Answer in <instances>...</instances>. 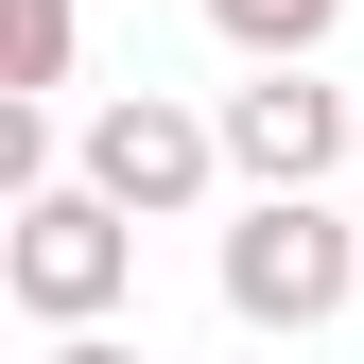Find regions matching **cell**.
<instances>
[{
    "label": "cell",
    "instance_id": "obj_1",
    "mask_svg": "<svg viewBox=\"0 0 364 364\" xmlns=\"http://www.w3.org/2000/svg\"><path fill=\"white\" fill-rule=\"evenodd\" d=\"M122 278H139V208L122 191H18V225H0V295L35 312V330H105L122 312Z\"/></svg>",
    "mask_w": 364,
    "mask_h": 364
},
{
    "label": "cell",
    "instance_id": "obj_2",
    "mask_svg": "<svg viewBox=\"0 0 364 364\" xmlns=\"http://www.w3.org/2000/svg\"><path fill=\"white\" fill-rule=\"evenodd\" d=\"M225 312H243V330H330L347 312L330 191H243V225H225Z\"/></svg>",
    "mask_w": 364,
    "mask_h": 364
},
{
    "label": "cell",
    "instance_id": "obj_3",
    "mask_svg": "<svg viewBox=\"0 0 364 364\" xmlns=\"http://www.w3.org/2000/svg\"><path fill=\"white\" fill-rule=\"evenodd\" d=\"M208 122H225V173H243V191H330V156H364V87H312L295 53L243 70Z\"/></svg>",
    "mask_w": 364,
    "mask_h": 364
},
{
    "label": "cell",
    "instance_id": "obj_4",
    "mask_svg": "<svg viewBox=\"0 0 364 364\" xmlns=\"http://www.w3.org/2000/svg\"><path fill=\"white\" fill-rule=\"evenodd\" d=\"M208 173H225V122H191V105H156V87H122V105L87 122V191H122L139 225H173V208L208 191Z\"/></svg>",
    "mask_w": 364,
    "mask_h": 364
},
{
    "label": "cell",
    "instance_id": "obj_5",
    "mask_svg": "<svg viewBox=\"0 0 364 364\" xmlns=\"http://www.w3.org/2000/svg\"><path fill=\"white\" fill-rule=\"evenodd\" d=\"M330 18H347V0H208V35H225L243 70H278V53H312Z\"/></svg>",
    "mask_w": 364,
    "mask_h": 364
},
{
    "label": "cell",
    "instance_id": "obj_6",
    "mask_svg": "<svg viewBox=\"0 0 364 364\" xmlns=\"http://www.w3.org/2000/svg\"><path fill=\"white\" fill-rule=\"evenodd\" d=\"M0 35H18V87H70V0H0Z\"/></svg>",
    "mask_w": 364,
    "mask_h": 364
},
{
    "label": "cell",
    "instance_id": "obj_7",
    "mask_svg": "<svg viewBox=\"0 0 364 364\" xmlns=\"http://www.w3.org/2000/svg\"><path fill=\"white\" fill-rule=\"evenodd\" d=\"M53 364H139V347H122V330H53Z\"/></svg>",
    "mask_w": 364,
    "mask_h": 364
}]
</instances>
